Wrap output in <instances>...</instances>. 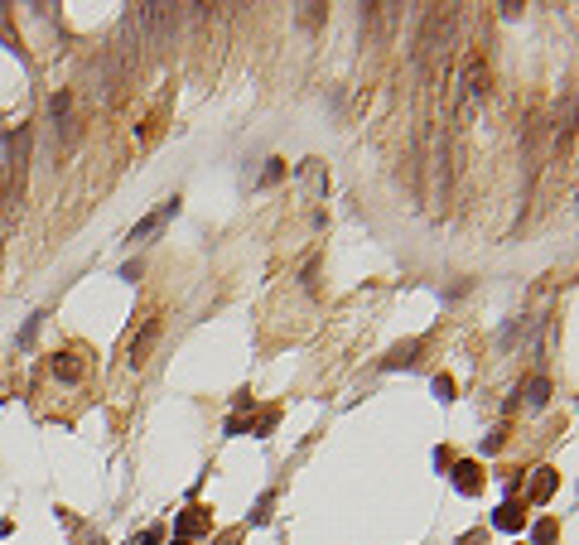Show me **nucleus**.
<instances>
[{
  "mask_svg": "<svg viewBox=\"0 0 579 545\" xmlns=\"http://www.w3.org/2000/svg\"><path fill=\"white\" fill-rule=\"evenodd\" d=\"M155 333H160V328H155V324H145V333H140L136 343H131V367H140V362H145V353H150V343H155Z\"/></svg>",
  "mask_w": 579,
  "mask_h": 545,
  "instance_id": "obj_5",
  "label": "nucleus"
},
{
  "mask_svg": "<svg viewBox=\"0 0 579 545\" xmlns=\"http://www.w3.org/2000/svg\"><path fill=\"white\" fill-rule=\"evenodd\" d=\"M140 545H160V526H150V531L140 536Z\"/></svg>",
  "mask_w": 579,
  "mask_h": 545,
  "instance_id": "obj_11",
  "label": "nucleus"
},
{
  "mask_svg": "<svg viewBox=\"0 0 579 545\" xmlns=\"http://www.w3.org/2000/svg\"><path fill=\"white\" fill-rule=\"evenodd\" d=\"M454 473H459V478H454V483H459V492H478V468H473V464H459Z\"/></svg>",
  "mask_w": 579,
  "mask_h": 545,
  "instance_id": "obj_8",
  "label": "nucleus"
},
{
  "mask_svg": "<svg viewBox=\"0 0 579 545\" xmlns=\"http://www.w3.org/2000/svg\"><path fill=\"white\" fill-rule=\"evenodd\" d=\"M497 526H502V531H517V526H522V521H526V512H522V507H517V502H502V507H497Z\"/></svg>",
  "mask_w": 579,
  "mask_h": 545,
  "instance_id": "obj_4",
  "label": "nucleus"
},
{
  "mask_svg": "<svg viewBox=\"0 0 579 545\" xmlns=\"http://www.w3.org/2000/svg\"><path fill=\"white\" fill-rule=\"evenodd\" d=\"M174 213H179V198H165V208H160V213H150V218L140 222L136 232H131V242H145V237H155V232H160V227H165Z\"/></svg>",
  "mask_w": 579,
  "mask_h": 545,
  "instance_id": "obj_2",
  "label": "nucleus"
},
{
  "mask_svg": "<svg viewBox=\"0 0 579 545\" xmlns=\"http://www.w3.org/2000/svg\"><path fill=\"white\" fill-rule=\"evenodd\" d=\"M198 531H208V517H203V507H189V512L179 517V541H189Z\"/></svg>",
  "mask_w": 579,
  "mask_h": 545,
  "instance_id": "obj_3",
  "label": "nucleus"
},
{
  "mask_svg": "<svg viewBox=\"0 0 579 545\" xmlns=\"http://www.w3.org/2000/svg\"><path fill=\"white\" fill-rule=\"evenodd\" d=\"M54 377H63V382H78L83 377V367L73 362V353H63V357H54Z\"/></svg>",
  "mask_w": 579,
  "mask_h": 545,
  "instance_id": "obj_6",
  "label": "nucleus"
},
{
  "mask_svg": "<svg viewBox=\"0 0 579 545\" xmlns=\"http://www.w3.org/2000/svg\"><path fill=\"white\" fill-rule=\"evenodd\" d=\"M483 87H488V68H483V58H469L464 63V78H459V116L469 121L473 107L483 102Z\"/></svg>",
  "mask_w": 579,
  "mask_h": 545,
  "instance_id": "obj_1",
  "label": "nucleus"
},
{
  "mask_svg": "<svg viewBox=\"0 0 579 545\" xmlns=\"http://www.w3.org/2000/svg\"><path fill=\"white\" fill-rule=\"evenodd\" d=\"M435 396H444V401H449V396H454V382H449V377H435Z\"/></svg>",
  "mask_w": 579,
  "mask_h": 545,
  "instance_id": "obj_10",
  "label": "nucleus"
},
{
  "mask_svg": "<svg viewBox=\"0 0 579 545\" xmlns=\"http://www.w3.org/2000/svg\"><path fill=\"white\" fill-rule=\"evenodd\" d=\"M526 401H531V406L541 410L546 401H551V382H546V377H536V382H531V391H526Z\"/></svg>",
  "mask_w": 579,
  "mask_h": 545,
  "instance_id": "obj_7",
  "label": "nucleus"
},
{
  "mask_svg": "<svg viewBox=\"0 0 579 545\" xmlns=\"http://www.w3.org/2000/svg\"><path fill=\"white\" fill-rule=\"evenodd\" d=\"M551 488H555V473H551V468H541V478H536L531 497H536V502H546V497H551Z\"/></svg>",
  "mask_w": 579,
  "mask_h": 545,
  "instance_id": "obj_9",
  "label": "nucleus"
}]
</instances>
